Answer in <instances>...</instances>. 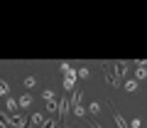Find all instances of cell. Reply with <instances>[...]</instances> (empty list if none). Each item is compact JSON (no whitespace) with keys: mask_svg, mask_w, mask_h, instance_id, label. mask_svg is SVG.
Instances as JSON below:
<instances>
[{"mask_svg":"<svg viewBox=\"0 0 147 128\" xmlns=\"http://www.w3.org/2000/svg\"><path fill=\"white\" fill-rule=\"evenodd\" d=\"M125 74H127V62H113V76H110V84L113 86H120L125 81Z\"/></svg>","mask_w":147,"mask_h":128,"instance_id":"6da1fadb","label":"cell"},{"mask_svg":"<svg viewBox=\"0 0 147 128\" xmlns=\"http://www.w3.org/2000/svg\"><path fill=\"white\" fill-rule=\"evenodd\" d=\"M66 111H69V96L59 99V121H66Z\"/></svg>","mask_w":147,"mask_h":128,"instance_id":"7a4b0ae2","label":"cell"},{"mask_svg":"<svg viewBox=\"0 0 147 128\" xmlns=\"http://www.w3.org/2000/svg\"><path fill=\"white\" fill-rule=\"evenodd\" d=\"M76 79H79V74H76V71H69V74H66V79H64V89H66V91H71L74 89V84H76Z\"/></svg>","mask_w":147,"mask_h":128,"instance_id":"3957f363","label":"cell"},{"mask_svg":"<svg viewBox=\"0 0 147 128\" xmlns=\"http://www.w3.org/2000/svg\"><path fill=\"white\" fill-rule=\"evenodd\" d=\"M17 106H22V108H30V106H32V96H30V94H25V96L20 99V101H17Z\"/></svg>","mask_w":147,"mask_h":128,"instance_id":"277c9868","label":"cell"},{"mask_svg":"<svg viewBox=\"0 0 147 128\" xmlns=\"http://www.w3.org/2000/svg\"><path fill=\"white\" fill-rule=\"evenodd\" d=\"M123 86H125V91H135L140 84H137V79H127V81H123Z\"/></svg>","mask_w":147,"mask_h":128,"instance_id":"5b68a950","label":"cell"},{"mask_svg":"<svg viewBox=\"0 0 147 128\" xmlns=\"http://www.w3.org/2000/svg\"><path fill=\"white\" fill-rule=\"evenodd\" d=\"M113 118H115V123H118V128H127V123H125V118L120 116L118 111H113Z\"/></svg>","mask_w":147,"mask_h":128,"instance_id":"8992f818","label":"cell"},{"mask_svg":"<svg viewBox=\"0 0 147 128\" xmlns=\"http://www.w3.org/2000/svg\"><path fill=\"white\" fill-rule=\"evenodd\" d=\"M42 96H44V101H57V96H54V91H52V89H44V94H42Z\"/></svg>","mask_w":147,"mask_h":128,"instance_id":"52a82bcc","label":"cell"},{"mask_svg":"<svg viewBox=\"0 0 147 128\" xmlns=\"http://www.w3.org/2000/svg\"><path fill=\"white\" fill-rule=\"evenodd\" d=\"M98 111H100V106H98L96 101H91V103H88V113H93V116H98Z\"/></svg>","mask_w":147,"mask_h":128,"instance_id":"ba28073f","label":"cell"},{"mask_svg":"<svg viewBox=\"0 0 147 128\" xmlns=\"http://www.w3.org/2000/svg\"><path fill=\"white\" fill-rule=\"evenodd\" d=\"M30 123H32V126H39V123H42V113H32Z\"/></svg>","mask_w":147,"mask_h":128,"instance_id":"9c48e42d","label":"cell"},{"mask_svg":"<svg viewBox=\"0 0 147 128\" xmlns=\"http://www.w3.org/2000/svg\"><path fill=\"white\" fill-rule=\"evenodd\" d=\"M7 111H12V113L17 111V101H15V99H12V96H10V99H7Z\"/></svg>","mask_w":147,"mask_h":128,"instance_id":"30bf717a","label":"cell"},{"mask_svg":"<svg viewBox=\"0 0 147 128\" xmlns=\"http://www.w3.org/2000/svg\"><path fill=\"white\" fill-rule=\"evenodd\" d=\"M74 113H76L79 118H84V116H86V108H84V106L79 103V106H74Z\"/></svg>","mask_w":147,"mask_h":128,"instance_id":"8fae6325","label":"cell"},{"mask_svg":"<svg viewBox=\"0 0 147 128\" xmlns=\"http://www.w3.org/2000/svg\"><path fill=\"white\" fill-rule=\"evenodd\" d=\"M59 108V101H47V111L52 113V111H57Z\"/></svg>","mask_w":147,"mask_h":128,"instance_id":"7c38bea8","label":"cell"},{"mask_svg":"<svg viewBox=\"0 0 147 128\" xmlns=\"http://www.w3.org/2000/svg\"><path fill=\"white\" fill-rule=\"evenodd\" d=\"M0 128H10V121L5 118V113H0Z\"/></svg>","mask_w":147,"mask_h":128,"instance_id":"4fadbf2b","label":"cell"},{"mask_svg":"<svg viewBox=\"0 0 147 128\" xmlns=\"http://www.w3.org/2000/svg\"><path fill=\"white\" fill-rule=\"evenodd\" d=\"M7 91H10V86H7V81H0V96H5Z\"/></svg>","mask_w":147,"mask_h":128,"instance_id":"5bb4252c","label":"cell"},{"mask_svg":"<svg viewBox=\"0 0 147 128\" xmlns=\"http://www.w3.org/2000/svg\"><path fill=\"white\" fill-rule=\"evenodd\" d=\"M76 74H79V79H88V69H86V67H81Z\"/></svg>","mask_w":147,"mask_h":128,"instance_id":"9a60e30c","label":"cell"},{"mask_svg":"<svg viewBox=\"0 0 147 128\" xmlns=\"http://www.w3.org/2000/svg\"><path fill=\"white\" fill-rule=\"evenodd\" d=\"M147 76V67H137V79H145Z\"/></svg>","mask_w":147,"mask_h":128,"instance_id":"2e32d148","label":"cell"},{"mask_svg":"<svg viewBox=\"0 0 147 128\" xmlns=\"http://www.w3.org/2000/svg\"><path fill=\"white\" fill-rule=\"evenodd\" d=\"M34 84H37V79H34V76H27V79H25V86H27V89H32Z\"/></svg>","mask_w":147,"mask_h":128,"instance_id":"e0dca14e","label":"cell"},{"mask_svg":"<svg viewBox=\"0 0 147 128\" xmlns=\"http://www.w3.org/2000/svg\"><path fill=\"white\" fill-rule=\"evenodd\" d=\"M61 71H64V74H69V71H71V67H69L66 62H61Z\"/></svg>","mask_w":147,"mask_h":128,"instance_id":"ac0fdd59","label":"cell"},{"mask_svg":"<svg viewBox=\"0 0 147 128\" xmlns=\"http://www.w3.org/2000/svg\"><path fill=\"white\" fill-rule=\"evenodd\" d=\"M130 126H132V128H140V126H142V121H140V118H132Z\"/></svg>","mask_w":147,"mask_h":128,"instance_id":"d6986e66","label":"cell"},{"mask_svg":"<svg viewBox=\"0 0 147 128\" xmlns=\"http://www.w3.org/2000/svg\"><path fill=\"white\" fill-rule=\"evenodd\" d=\"M88 123H91V128H103V126H100L98 121H88Z\"/></svg>","mask_w":147,"mask_h":128,"instance_id":"ffe728a7","label":"cell"},{"mask_svg":"<svg viewBox=\"0 0 147 128\" xmlns=\"http://www.w3.org/2000/svg\"><path fill=\"white\" fill-rule=\"evenodd\" d=\"M42 128H47V126H42Z\"/></svg>","mask_w":147,"mask_h":128,"instance_id":"44dd1931","label":"cell"}]
</instances>
